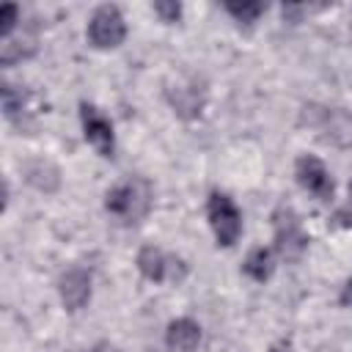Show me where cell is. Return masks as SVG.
Listing matches in <instances>:
<instances>
[{"label": "cell", "instance_id": "1", "mask_svg": "<svg viewBox=\"0 0 352 352\" xmlns=\"http://www.w3.org/2000/svg\"><path fill=\"white\" fill-rule=\"evenodd\" d=\"M206 214H209V226L214 231L217 245L231 248L242 234V214H239L236 204L226 192H212L209 204H206Z\"/></svg>", "mask_w": 352, "mask_h": 352}, {"label": "cell", "instance_id": "2", "mask_svg": "<svg viewBox=\"0 0 352 352\" xmlns=\"http://www.w3.org/2000/svg\"><path fill=\"white\" fill-rule=\"evenodd\" d=\"M126 36V25H124V16L116 6H99L88 22V38L94 47L99 50H113L124 41Z\"/></svg>", "mask_w": 352, "mask_h": 352}, {"label": "cell", "instance_id": "3", "mask_svg": "<svg viewBox=\"0 0 352 352\" xmlns=\"http://www.w3.org/2000/svg\"><path fill=\"white\" fill-rule=\"evenodd\" d=\"M80 121H82V132L85 140L96 148L99 157H113L116 151V135H113V124L88 102L80 104Z\"/></svg>", "mask_w": 352, "mask_h": 352}, {"label": "cell", "instance_id": "4", "mask_svg": "<svg viewBox=\"0 0 352 352\" xmlns=\"http://www.w3.org/2000/svg\"><path fill=\"white\" fill-rule=\"evenodd\" d=\"M275 248L283 258H300L305 250V234L292 209L280 206L275 212Z\"/></svg>", "mask_w": 352, "mask_h": 352}, {"label": "cell", "instance_id": "5", "mask_svg": "<svg viewBox=\"0 0 352 352\" xmlns=\"http://www.w3.org/2000/svg\"><path fill=\"white\" fill-rule=\"evenodd\" d=\"M294 176H297L300 187L308 190L311 195H316L322 201L333 198V179H330L327 168L322 165V160H316L311 154H302L297 160V165H294Z\"/></svg>", "mask_w": 352, "mask_h": 352}, {"label": "cell", "instance_id": "6", "mask_svg": "<svg viewBox=\"0 0 352 352\" xmlns=\"http://www.w3.org/2000/svg\"><path fill=\"white\" fill-rule=\"evenodd\" d=\"M148 206L146 192H140V184H116L104 195V209L118 217H138Z\"/></svg>", "mask_w": 352, "mask_h": 352}, {"label": "cell", "instance_id": "7", "mask_svg": "<svg viewBox=\"0 0 352 352\" xmlns=\"http://www.w3.org/2000/svg\"><path fill=\"white\" fill-rule=\"evenodd\" d=\"M58 292H60V300H63L66 311H80V308H85V302L91 300V272L82 270V267L66 270V272L60 275Z\"/></svg>", "mask_w": 352, "mask_h": 352}, {"label": "cell", "instance_id": "8", "mask_svg": "<svg viewBox=\"0 0 352 352\" xmlns=\"http://www.w3.org/2000/svg\"><path fill=\"white\" fill-rule=\"evenodd\" d=\"M165 341L173 352H192L201 344V324L190 316H179L168 324L165 330Z\"/></svg>", "mask_w": 352, "mask_h": 352}, {"label": "cell", "instance_id": "9", "mask_svg": "<svg viewBox=\"0 0 352 352\" xmlns=\"http://www.w3.org/2000/svg\"><path fill=\"white\" fill-rule=\"evenodd\" d=\"M170 104H173V110L182 116V118H195L198 113H201V107H204V91L195 85V82H190V85H176V88H170Z\"/></svg>", "mask_w": 352, "mask_h": 352}, {"label": "cell", "instance_id": "10", "mask_svg": "<svg viewBox=\"0 0 352 352\" xmlns=\"http://www.w3.org/2000/svg\"><path fill=\"white\" fill-rule=\"evenodd\" d=\"M138 270L146 280L160 283V280L168 278V256L154 245H143L140 253H138Z\"/></svg>", "mask_w": 352, "mask_h": 352}, {"label": "cell", "instance_id": "11", "mask_svg": "<svg viewBox=\"0 0 352 352\" xmlns=\"http://www.w3.org/2000/svg\"><path fill=\"white\" fill-rule=\"evenodd\" d=\"M242 270H245V275L253 278L256 283H264V280L272 275V253H270L267 248H253V250L248 253Z\"/></svg>", "mask_w": 352, "mask_h": 352}, {"label": "cell", "instance_id": "12", "mask_svg": "<svg viewBox=\"0 0 352 352\" xmlns=\"http://www.w3.org/2000/svg\"><path fill=\"white\" fill-rule=\"evenodd\" d=\"M28 182L33 187L44 190V192H52L58 187V182H60L58 179V168L50 165V162H44V160H36V162L28 165Z\"/></svg>", "mask_w": 352, "mask_h": 352}, {"label": "cell", "instance_id": "13", "mask_svg": "<svg viewBox=\"0 0 352 352\" xmlns=\"http://www.w3.org/2000/svg\"><path fill=\"white\" fill-rule=\"evenodd\" d=\"M3 113L11 121H16L19 116H25L28 113V91L25 88H16L11 82H3Z\"/></svg>", "mask_w": 352, "mask_h": 352}, {"label": "cell", "instance_id": "14", "mask_svg": "<svg viewBox=\"0 0 352 352\" xmlns=\"http://www.w3.org/2000/svg\"><path fill=\"white\" fill-rule=\"evenodd\" d=\"M33 52H36V44H33L30 38H22V41L6 38V41H3V50H0V60H3L6 66H11V63H16V60H22V58H30Z\"/></svg>", "mask_w": 352, "mask_h": 352}, {"label": "cell", "instance_id": "15", "mask_svg": "<svg viewBox=\"0 0 352 352\" xmlns=\"http://www.w3.org/2000/svg\"><path fill=\"white\" fill-rule=\"evenodd\" d=\"M226 11H228L239 25L250 28V25L258 19V14L264 11V6H261V3H226Z\"/></svg>", "mask_w": 352, "mask_h": 352}, {"label": "cell", "instance_id": "16", "mask_svg": "<svg viewBox=\"0 0 352 352\" xmlns=\"http://www.w3.org/2000/svg\"><path fill=\"white\" fill-rule=\"evenodd\" d=\"M16 16H19V8L16 6H3V11H0V22H3V28H0V33H3V41L6 38H11V33H14V28H16Z\"/></svg>", "mask_w": 352, "mask_h": 352}, {"label": "cell", "instance_id": "17", "mask_svg": "<svg viewBox=\"0 0 352 352\" xmlns=\"http://www.w3.org/2000/svg\"><path fill=\"white\" fill-rule=\"evenodd\" d=\"M154 14H160L162 22H176L182 16V6L179 3H168V0H160V3H154Z\"/></svg>", "mask_w": 352, "mask_h": 352}, {"label": "cell", "instance_id": "18", "mask_svg": "<svg viewBox=\"0 0 352 352\" xmlns=\"http://www.w3.org/2000/svg\"><path fill=\"white\" fill-rule=\"evenodd\" d=\"M341 305H346V308H352V278L344 283V289H341Z\"/></svg>", "mask_w": 352, "mask_h": 352}, {"label": "cell", "instance_id": "19", "mask_svg": "<svg viewBox=\"0 0 352 352\" xmlns=\"http://www.w3.org/2000/svg\"><path fill=\"white\" fill-rule=\"evenodd\" d=\"M349 192H352V187H349Z\"/></svg>", "mask_w": 352, "mask_h": 352}]
</instances>
